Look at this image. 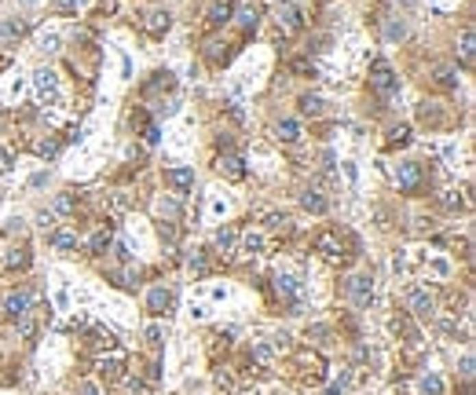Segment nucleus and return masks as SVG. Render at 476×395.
Here are the masks:
<instances>
[{"label": "nucleus", "mask_w": 476, "mask_h": 395, "mask_svg": "<svg viewBox=\"0 0 476 395\" xmlns=\"http://www.w3.org/2000/svg\"><path fill=\"white\" fill-rule=\"evenodd\" d=\"M187 268L198 275V279H202V275L209 271V260H205V253H190V260H187Z\"/></svg>", "instance_id": "38"}, {"label": "nucleus", "mask_w": 476, "mask_h": 395, "mask_svg": "<svg viewBox=\"0 0 476 395\" xmlns=\"http://www.w3.org/2000/svg\"><path fill=\"white\" fill-rule=\"evenodd\" d=\"M168 26H173V12H168V8H151V12L143 15V29H147L151 37L168 34Z\"/></svg>", "instance_id": "8"}, {"label": "nucleus", "mask_w": 476, "mask_h": 395, "mask_svg": "<svg viewBox=\"0 0 476 395\" xmlns=\"http://www.w3.org/2000/svg\"><path fill=\"white\" fill-rule=\"evenodd\" d=\"M275 15H279L275 23H279V34H282V37H293V34H297V29L304 26V18H301V12H297L293 4H279V12H275Z\"/></svg>", "instance_id": "11"}, {"label": "nucleus", "mask_w": 476, "mask_h": 395, "mask_svg": "<svg viewBox=\"0 0 476 395\" xmlns=\"http://www.w3.org/2000/svg\"><path fill=\"white\" fill-rule=\"evenodd\" d=\"M407 311L418 315V318H432V315H436V301H432L429 290L410 285V290H407Z\"/></svg>", "instance_id": "4"}, {"label": "nucleus", "mask_w": 476, "mask_h": 395, "mask_svg": "<svg viewBox=\"0 0 476 395\" xmlns=\"http://www.w3.org/2000/svg\"><path fill=\"white\" fill-rule=\"evenodd\" d=\"M77 395H99V388H95L92 381H81V384H77Z\"/></svg>", "instance_id": "54"}, {"label": "nucleus", "mask_w": 476, "mask_h": 395, "mask_svg": "<svg viewBox=\"0 0 476 395\" xmlns=\"http://www.w3.org/2000/svg\"><path fill=\"white\" fill-rule=\"evenodd\" d=\"M418 392H421V395H443V392H447V384H443L440 373H421Z\"/></svg>", "instance_id": "21"}, {"label": "nucleus", "mask_w": 476, "mask_h": 395, "mask_svg": "<svg viewBox=\"0 0 476 395\" xmlns=\"http://www.w3.org/2000/svg\"><path fill=\"white\" fill-rule=\"evenodd\" d=\"M345 293L355 307H370L374 304V279H370V275H352L348 285H345Z\"/></svg>", "instance_id": "2"}, {"label": "nucleus", "mask_w": 476, "mask_h": 395, "mask_svg": "<svg viewBox=\"0 0 476 395\" xmlns=\"http://www.w3.org/2000/svg\"><path fill=\"white\" fill-rule=\"evenodd\" d=\"M59 44H62V40H59V34H45V37L37 40V51H40V55H55V51H59Z\"/></svg>", "instance_id": "31"}, {"label": "nucleus", "mask_w": 476, "mask_h": 395, "mask_svg": "<svg viewBox=\"0 0 476 395\" xmlns=\"http://www.w3.org/2000/svg\"><path fill=\"white\" fill-rule=\"evenodd\" d=\"M51 4H55V12H62V15L77 12V0H51Z\"/></svg>", "instance_id": "51"}, {"label": "nucleus", "mask_w": 476, "mask_h": 395, "mask_svg": "<svg viewBox=\"0 0 476 395\" xmlns=\"http://www.w3.org/2000/svg\"><path fill=\"white\" fill-rule=\"evenodd\" d=\"M26 29H29L26 18H8V23H0V37H4V40H15V37H23Z\"/></svg>", "instance_id": "24"}, {"label": "nucleus", "mask_w": 476, "mask_h": 395, "mask_svg": "<svg viewBox=\"0 0 476 395\" xmlns=\"http://www.w3.org/2000/svg\"><path fill=\"white\" fill-rule=\"evenodd\" d=\"M275 293H279V301H286V304L301 301V285H297V279H290V275H279V279H275Z\"/></svg>", "instance_id": "15"}, {"label": "nucleus", "mask_w": 476, "mask_h": 395, "mask_svg": "<svg viewBox=\"0 0 476 395\" xmlns=\"http://www.w3.org/2000/svg\"><path fill=\"white\" fill-rule=\"evenodd\" d=\"M231 12H235V8H231V4H227V0H216V4H213V8H209V18H205V23H209V26H213V29H216V26H224V23H227V18H231Z\"/></svg>", "instance_id": "22"}, {"label": "nucleus", "mask_w": 476, "mask_h": 395, "mask_svg": "<svg viewBox=\"0 0 476 395\" xmlns=\"http://www.w3.org/2000/svg\"><path fill=\"white\" fill-rule=\"evenodd\" d=\"M158 88H173V73H168V70H158L154 81L147 84V92H158Z\"/></svg>", "instance_id": "37"}, {"label": "nucleus", "mask_w": 476, "mask_h": 395, "mask_svg": "<svg viewBox=\"0 0 476 395\" xmlns=\"http://www.w3.org/2000/svg\"><path fill=\"white\" fill-rule=\"evenodd\" d=\"M396 4H403V8H407V12H410V8H414V0H396Z\"/></svg>", "instance_id": "57"}, {"label": "nucleus", "mask_w": 476, "mask_h": 395, "mask_svg": "<svg viewBox=\"0 0 476 395\" xmlns=\"http://www.w3.org/2000/svg\"><path fill=\"white\" fill-rule=\"evenodd\" d=\"M147 344H151V348H162L165 344V333H162V326H147Z\"/></svg>", "instance_id": "43"}, {"label": "nucleus", "mask_w": 476, "mask_h": 395, "mask_svg": "<svg viewBox=\"0 0 476 395\" xmlns=\"http://www.w3.org/2000/svg\"><path fill=\"white\" fill-rule=\"evenodd\" d=\"M92 344L110 351V348H114V333H110V329H103V326H95V329H92Z\"/></svg>", "instance_id": "34"}, {"label": "nucleus", "mask_w": 476, "mask_h": 395, "mask_svg": "<svg viewBox=\"0 0 476 395\" xmlns=\"http://www.w3.org/2000/svg\"><path fill=\"white\" fill-rule=\"evenodd\" d=\"M410 143V128L407 125H396V128H388V140H385V146L388 151H396V146H407Z\"/></svg>", "instance_id": "26"}, {"label": "nucleus", "mask_w": 476, "mask_h": 395, "mask_svg": "<svg viewBox=\"0 0 476 395\" xmlns=\"http://www.w3.org/2000/svg\"><path fill=\"white\" fill-rule=\"evenodd\" d=\"M37 227L40 231H55V212H37Z\"/></svg>", "instance_id": "49"}, {"label": "nucleus", "mask_w": 476, "mask_h": 395, "mask_svg": "<svg viewBox=\"0 0 476 395\" xmlns=\"http://www.w3.org/2000/svg\"><path fill=\"white\" fill-rule=\"evenodd\" d=\"M34 88H37V95L45 103H51L59 95V73L55 70H48V66H40L37 73H34Z\"/></svg>", "instance_id": "6"}, {"label": "nucleus", "mask_w": 476, "mask_h": 395, "mask_svg": "<svg viewBox=\"0 0 476 395\" xmlns=\"http://www.w3.org/2000/svg\"><path fill=\"white\" fill-rule=\"evenodd\" d=\"M216 384H220V388H227V392H235V388H238L231 373H216Z\"/></svg>", "instance_id": "52"}, {"label": "nucleus", "mask_w": 476, "mask_h": 395, "mask_svg": "<svg viewBox=\"0 0 476 395\" xmlns=\"http://www.w3.org/2000/svg\"><path fill=\"white\" fill-rule=\"evenodd\" d=\"M418 117H421V121H425V125H432V128H436V125H443L440 103H421V106H418Z\"/></svg>", "instance_id": "27"}, {"label": "nucleus", "mask_w": 476, "mask_h": 395, "mask_svg": "<svg viewBox=\"0 0 476 395\" xmlns=\"http://www.w3.org/2000/svg\"><path fill=\"white\" fill-rule=\"evenodd\" d=\"M4 264H8V268H26V264H29V253H26V249H12Z\"/></svg>", "instance_id": "41"}, {"label": "nucleus", "mask_w": 476, "mask_h": 395, "mask_svg": "<svg viewBox=\"0 0 476 395\" xmlns=\"http://www.w3.org/2000/svg\"><path fill=\"white\" fill-rule=\"evenodd\" d=\"M301 110L308 114V117H323V114H326V99H323V95H304V99H301Z\"/></svg>", "instance_id": "28"}, {"label": "nucleus", "mask_w": 476, "mask_h": 395, "mask_svg": "<svg viewBox=\"0 0 476 395\" xmlns=\"http://www.w3.org/2000/svg\"><path fill=\"white\" fill-rule=\"evenodd\" d=\"M8 168H12V151H8V146H0V176H4Z\"/></svg>", "instance_id": "53"}, {"label": "nucleus", "mask_w": 476, "mask_h": 395, "mask_svg": "<svg viewBox=\"0 0 476 395\" xmlns=\"http://www.w3.org/2000/svg\"><path fill=\"white\" fill-rule=\"evenodd\" d=\"M165 183L173 187L176 194H187V190L195 187V168H190V165H173L165 173Z\"/></svg>", "instance_id": "12"}, {"label": "nucleus", "mask_w": 476, "mask_h": 395, "mask_svg": "<svg viewBox=\"0 0 476 395\" xmlns=\"http://www.w3.org/2000/svg\"><path fill=\"white\" fill-rule=\"evenodd\" d=\"M348 381H352V373H348V370H345V373H341V377H337V381L330 384V388H326V395H341V392L348 388Z\"/></svg>", "instance_id": "46"}, {"label": "nucleus", "mask_w": 476, "mask_h": 395, "mask_svg": "<svg viewBox=\"0 0 476 395\" xmlns=\"http://www.w3.org/2000/svg\"><path fill=\"white\" fill-rule=\"evenodd\" d=\"M143 143H147V146L158 143V125H154V121H143Z\"/></svg>", "instance_id": "50"}, {"label": "nucleus", "mask_w": 476, "mask_h": 395, "mask_svg": "<svg viewBox=\"0 0 476 395\" xmlns=\"http://www.w3.org/2000/svg\"><path fill=\"white\" fill-rule=\"evenodd\" d=\"M216 173H220V176H227V179H235V183H238V179H246V162H242V157H238L235 151H224V154L216 157Z\"/></svg>", "instance_id": "9"}, {"label": "nucleus", "mask_w": 476, "mask_h": 395, "mask_svg": "<svg viewBox=\"0 0 476 395\" xmlns=\"http://www.w3.org/2000/svg\"><path fill=\"white\" fill-rule=\"evenodd\" d=\"M432 81H436L440 88H458V70L454 66H436L432 70Z\"/></svg>", "instance_id": "25"}, {"label": "nucleus", "mask_w": 476, "mask_h": 395, "mask_svg": "<svg viewBox=\"0 0 476 395\" xmlns=\"http://www.w3.org/2000/svg\"><path fill=\"white\" fill-rule=\"evenodd\" d=\"M396 183H399V190H403V194H418L421 183H425V173H421L418 162H399V168H396Z\"/></svg>", "instance_id": "3"}, {"label": "nucleus", "mask_w": 476, "mask_h": 395, "mask_svg": "<svg viewBox=\"0 0 476 395\" xmlns=\"http://www.w3.org/2000/svg\"><path fill=\"white\" fill-rule=\"evenodd\" d=\"M301 205L308 209V212H315V216H326V209H330V201L323 198V190H304V194H301Z\"/></svg>", "instance_id": "20"}, {"label": "nucleus", "mask_w": 476, "mask_h": 395, "mask_svg": "<svg viewBox=\"0 0 476 395\" xmlns=\"http://www.w3.org/2000/svg\"><path fill=\"white\" fill-rule=\"evenodd\" d=\"M125 388H129V395H151V384L143 377H125Z\"/></svg>", "instance_id": "39"}, {"label": "nucleus", "mask_w": 476, "mask_h": 395, "mask_svg": "<svg viewBox=\"0 0 476 395\" xmlns=\"http://www.w3.org/2000/svg\"><path fill=\"white\" fill-rule=\"evenodd\" d=\"M0 307H4L8 318H23V315L34 311V293L29 290H12L4 301H0Z\"/></svg>", "instance_id": "5"}, {"label": "nucleus", "mask_w": 476, "mask_h": 395, "mask_svg": "<svg viewBox=\"0 0 476 395\" xmlns=\"http://www.w3.org/2000/svg\"><path fill=\"white\" fill-rule=\"evenodd\" d=\"M18 333H23L26 340H29V337H34V333H37V322H34V311H29V315H23V318H18Z\"/></svg>", "instance_id": "42"}, {"label": "nucleus", "mask_w": 476, "mask_h": 395, "mask_svg": "<svg viewBox=\"0 0 476 395\" xmlns=\"http://www.w3.org/2000/svg\"><path fill=\"white\" fill-rule=\"evenodd\" d=\"M271 359H275V348L264 344V340H257V344H253V362H260V366H264V362H271Z\"/></svg>", "instance_id": "35"}, {"label": "nucleus", "mask_w": 476, "mask_h": 395, "mask_svg": "<svg viewBox=\"0 0 476 395\" xmlns=\"http://www.w3.org/2000/svg\"><path fill=\"white\" fill-rule=\"evenodd\" d=\"M37 154H40V157H55V154H59V140H55V136L40 140V143H37Z\"/></svg>", "instance_id": "40"}, {"label": "nucleus", "mask_w": 476, "mask_h": 395, "mask_svg": "<svg viewBox=\"0 0 476 395\" xmlns=\"http://www.w3.org/2000/svg\"><path fill=\"white\" fill-rule=\"evenodd\" d=\"M319 340V344H326V337H330V326H323V322H315V326H308V340Z\"/></svg>", "instance_id": "47"}, {"label": "nucleus", "mask_w": 476, "mask_h": 395, "mask_svg": "<svg viewBox=\"0 0 476 395\" xmlns=\"http://www.w3.org/2000/svg\"><path fill=\"white\" fill-rule=\"evenodd\" d=\"M73 209H77V198L73 194H59L55 198V212H73Z\"/></svg>", "instance_id": "45"}, {"label": "nucleus", "mask_w": 476, "mask_h": 395, "mask_svg": "<svg viewBox=\"0 0 476 395\" xmlns=\"http://www.w3.org/2000/svg\"><path fill=\"white\" fill-rule=\"evenodd\" d=\"M462 62H465V66H473V59H476V48H473V29H465V34H462Z\"/></svg>", "instance_id": "32"}, {"label": "nucleus", "mask_w": 476, "mask_h": 395, "mask_svg": "<svg viewBox=\"0 0 476 395\" xmlns=\"http://www.w3.org/2000/svg\"><path fill=\"white\" fill-rule=\"evenodd\" d=\"M4 231H8V234H15V231H23V220H18V216H12V220H8V223H4Z\"/></svg>", "instance_id": "55"}, {"label": "nucleus", "mask_w": 476, "mask_h": 395, "mask_svg": "<svg viewBox=\"0 0 476 395\" xmlns=\"http://www.w3.org/2000/svg\"><path fill=\"white\" fill-rule=\"evenodd\" d=\"M110 242H114V227L107 223V227H99V231L92 234V242H88V256H103V253L110 249Z\"/></svg>", "instance_id": "19"}, {"label": "nucleus", "mask_w": 476, "mask_h": 395, "mask_svg": "<svg viewBox=\"0 0 476 395\" xmlns=\"http://www.w3.org/2000/svg\"><path fill=\"white\" fill-rule=\"evenodd\" d=\"M315 253H323L326 256V260H341V256H345V245H341V234H337V231H323L319 234V238H315Z\"/></svg>", "instance_id": "10"}, {"label": "nucleus", "mask_w": 476, "mask_h": 395, "mask_svg": "<svg viewBox=\"0 0 476 395\" xmlns=\"http://www.w3.org/2000/svg\"><path fill=\"white\" fill-rule=\"evenodd\" d=\"M462 377H473V355L462 359Z\"/></svg>", "instance_id": "56"}, {"label": "nucleus", "mask_w": 476, "mask_h": 395, "mask_svg": "<svg viewBox=\"0 0 476 395\" xmlns=\"http://www.w3.org/2000/svg\"><path fill=\"white\" fill-rule=\"evenodd\" d=\"M242 249H246V253H260L264 249V234L260 231H249L246 238H242Z\"/></svg>", "instance_id": "36"}, {"label": "nucleus", "mask_w": 476, "mask_h": 395, "mask_svg": "<svg viewBox=\"0 0 476 395\" xmlns=\"http://www.w3.org/2000/svg\"><path fill=\"white\" fill-rule=\"evenodd\" d=\"M436 201H440V205L447 209V212H458V209L465 205V198L458 194V190H440V198H436Z\"/></svg>", "instance_id": "30"}, {"label": "nucleus", "mask_w": 476, "mask_h": 395, "mask_svg": "<svg viewBox=\"0 0 476 395\" xmlns=\"http://www.w3.org/2000/svg\"><path fill=\"white\" fill-rule=\"evenodd\" d=\"M173 307H176L173 290H165V285H154V290L147 293V311H151V315H168Z\"/></svg>", "instance_id": "7"}, {"label": "nucleus", "mask_w": 476, "mask_h": 395, "mask_svg": "<svg viewBox=\"0 0 476 395\" xmlns=\"http://www.w3.org/2000/svg\"><path fill=\"white\" fill-rule=\"evenodd\" d=\"M205 55L213 59V62H220V59H227L231 51H227V44H224V40H213V44H209V51H205Z\"/></svg>", "instance_id": "44"}, {"label": "nucleus", "mask_w": 476, "mask_h": 395, "mask_svg": "<svg viewBox=\"0 0 476 395\" xmlns=\"http://www.w3.org/2000/svg\"><path fill=\"white\" fill-rule=\"evenodd\" d=\"M95 370H99V377H107V381H118L121 377V370H125V355L121 351H107V355H99V362H95Z\"/></svg>", "instance_id": "13"}, {"label": "nucleus", "mask_w": 476, "mask_h": 395, "mask_svg": "<svg viewBox=\"0 0 476 395\" xmlns=\"http://www.w3.org/2000/svg\"><path fill=\"white\" fill-rule=\"evenodd\" d=\"M51 245H55V253L77 249V231H55V234H51Z\"/></svg>", "instance_id": "23"}, {"label": "nucleus", "mask_w": 476, "mask_h": 395, "mask_svg": "<svg viewBox=\"0 0 476 395\" xmlns=\"http://www.w3.org/2000/svg\"><path fill=\"white\" fill-rule=\"evenodd\" d=\"M407 34H410L407 18H399V15L385 18V40H388V44H399V40H407Z\"/></svg>", "instance_id": "18"}, {"label": "nucleus", "mask_w": 476, "mask_h": 395, "mask_svg": "<svg viewBox=\"0 0 476 395\" xmlns=\"http://www.w3.org/2000/svg\"><path fill=\"white\" fill-rule=\"evenodd\" d=\"M231 15H235V23H238L242 29H253V26L260 23V8L253 4V0H246V4H238L235 12H231Z\"/></svg>", "instance_id": "17"}, {"label": "nucleus", "mask_w": 476, "mask_h": 395, "mask_svg": "<svg viewBox=\"0 0 476 395\" xmlns=\"http://www.w3.org/2000/svg\"><path fill=\"white\" fill-rule=\"evenodd\" d=\"M257 216L264 220V227H271V231H286V223H290V220L282 216V212H275V209H260Z\"/></svg>", "instance_id": "29"}, {"label": "nucleus", "mask_w": 476, "mask_h": 395, "mask_svg": "<svg viewBox=\"0 0 476 395\" xmlns=\"http://www.w3.org/2000/svg\"><path fill=\"white\" fill-rule=\"evenodd\" d=\"M140 268H125L121 275H118V285H121V290H136V285H140Z\"/></svg>", "instance_id": "33"}, {"label": "nucleus", "mask_w": 476, "mask_h": 395, "mask_svg": "<svg viewBox=\"0 0 476 395\" xmlns=\"http://www.w3.org/2000/svg\"><path fill=\"white\" fill-rule=\"evenodd\" d=\"M370 88H374L381 99H396L399 95V77L392 73V66H388L385 59H377L374 70H370Z\"/></svg>", "instance_id": "1"}, {"label": "nucleus", "mask_w": 476, "mask_h": 395, "mask_svg": "<svg viewBox=\"0 0 476 395\" xmlns=\"http://www.w3.org/2000/svg\"><path fill=\"white\" fill-rule=\"evenodd\" d=\"M158 212H162V216H168V220H176L179 216V205H176V201H158Z\"/></svg>", "instance_id": "48"}, {"label": "nucleus", "mask_w": 476, "mask_h": 395, "mask_svg": "<svg viewBox=\"0 0 476 395\" xmlns=\"http://www.w3.org/2000/svg\"><path fill=\"white\" fill-rule=\"evenodd\" d=\"M235 245H238V231H235V227H220V231L213 234V249H216L220 256H235Z\"/></svg>", "instance_id": "14"}, {"label": "nucleus", "mask_w": 476, "mask_h": 395, "mask_svg": "<svg viewBox=\"0 0 476 395\" xmlns=\"http://www.w3.org/2000/svg\"><path fill=\"white\" fill-rule=\"evenodd\" d=\"M275 136H279V143H286V146L301 143V121H293V117H282V121L275 125Z\"/></svg>", "instance_id": "16"}]
</instances>
